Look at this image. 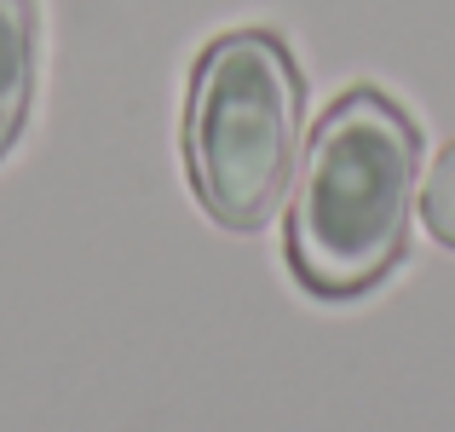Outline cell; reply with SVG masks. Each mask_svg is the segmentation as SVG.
<instances>
[{
    "label": "cell",
    "mask_w": 455,
    "mask_h": 432,
    "mask_svg": "<svg viewBox=\"0 0 455 432\" xmlns=\"http://www.w3.org/2000/svg\"><path fill=\"white\" fill-rule=\"evenodd\" d=\"M306 144V81L271 29H225L185 87V179L220 231H266L283 213Z\"/></svg>",
    "instance_id": "cell-2"
},
{
    "label": "cell",
    "mask_w": 455,
    "mask_h": 432,
    "mask_svg": "<svg viewBox=\"0 0 455 432\" xmlns=\"http://www.w3.org/2000/svg\"><path fill=\"white\" fill-rule=\"evenodd\" d=\"M35 99V0H0V162L23 139Z\"/></svg>",
    "instance_id": "cell-3"
},
{
    "label": "cell",
    "mask_w": 455,
    "mask_h": 432,
    "mask_svg": "<svg viewBox=\"0 0 455 432\" xmlns=\"http://www.w3.org/2000/svg\"><path fill=\"white\" fill-rule=\"evenodd\" d=\"M421 220H427V231L455 254V139L438 150L433 173L421 179Z\"/></svg>",
    "instance_id": "cell-4"
},
{
    "label": "cell",
    "mask_w": 455,
    "mask_h": 432,
    "mask_svg": "<svg viewBox=\"0 0 455 432\" xmlns=\"http://www.w3.org/2000/svg\"><path fill=\"white\" fill-rule=\"evenodd\" d=\"M421 127L380 87H346L300 144L289 185V271L317 300H357L410 254Z\"/></svg>",
    "instance_id": "cell-1"
}]
</instances>
